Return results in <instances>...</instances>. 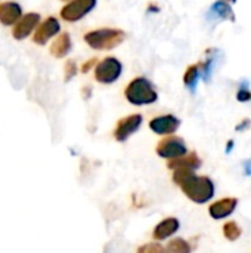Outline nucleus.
Wrapping results in <instances>:
<instances>
[{
    "label": "nucleus",
    "mask_w": 251,
    "mask_h": 253,
    "mask_svg": "<svg viewBox=\"0 0 251 253\" xmlns=\"http://www.w3.org/2000/svg\"><path fill=\"white\" fill-rule=\"evenodd\" d=\"M173 181L182 188L185 196L198 205L207 203L215 196V184L209 176H197L189 169H175Z\"/></svg>",
    "instance_id": "obj_1"
},
{
    "label": "nucleus",
    "mask_w": 251,
    "mask_h": 253,
    "mask_svg": "<svg viewBox=\"0 0 251 253\" xmlns=\"http://www.w3.org/2000/svg\"><path fill=\"white\" fill-rule=\"evenodd\" d=\"M124 98L127 99L129 104L142 107L157 102L158 93L146 77L139 76L129 82V84L124 89Z\"/></svg>",
    "instance_id": "obj_2"
},
{
    "label": "nucleus",
    "mask_w": 251,
    "mask_h": 253,
    "mask_svg": "<svg viewBox=\"0 0 251 253\" xmlns=\"http://www.w3.org/2000/svg\"><path fill=\"white\" fill-rule=\"evenodd\" d=\"M84 42L95 50H112L126 40V33L120 28H98L84 34Z\"/></svg>",
    "instance_id": "obj_3"
},
{
    "label": "nucleus",
    "mask_w": 251,
    "mask_h": 253,
    "mask_svg": "<svg viewBox=\"0 0 251 253\" xmlns=\"http://www.w3.org/2000/svg\"><path fill=\"white\" fill-rule=\"evenodd\" d=\"M95 80L101 84H112L123 74V64L115 56H105L93 68Z\"/></svg>",
    "instance_id": "obj_4"
},
{
    "label": "nucleus",
    "mask_w": 251,
    "mask_h": 253,
    "mask_svg": "<svg viewBox=\"0 0 251 253\" xmlns=\"http://www.w3.org/2000/svg\"><path fill=\"white\" fill-rule=\"evenodd\" d=\"M98 4V0H70L59 12L61 18L67 22H77L87 16Z\"/></svg>",
    "instance_id": "obj_5"
},
{
    "label": "nucleus",
    "mask_w": 251,
    "mask_h": 253,
    "mask_svg": "<svg viewBox=\"0 0 251 253\" xmlns=\"http://www.w3.org/2000/svg\"><path fill=\"white\" fill-rule=\"evenodd\" d=\"M188 153L186 144L179 136H166L157 145V154L163 159H178Z\"/></svg>",
    "instance_id": "obj_6"
},
{
    "label": "nucleus",
    "mask_w": 251,
    "mask_h": 253,
    "mask_svg": "<svg viewBox=\"0 0 251 253\" xmlns=\"http://www.w3.org/2000/svg\"><path fill=\"white\" fill-rule=\"evenodd\" d=\"M143 117L142 114H130L127 117H123L121 120L117 122V126L114 129V138L118 142H124L127 141L133 133H136L139 130V127L142 126Z\"/></svg>",
    "instance_id": "obj_7"
},
{
    "label": "nucleus",
    "mask_w": 251,
    "mask_h": 253,
    "mask_svg": "<svg viewBox=\"0 0 251 253\" xmlns=\"http://www.w3.org/2000/svg\"><path fill=\"white\" fill-rule=\"evenodd\" d=\"M61 33V24L58 21V18L55 16H47L44 21H41L37 28L34 30V36H33V42L36 44H46L50 39H53L55 36H58Z\"/></svg>",
    "instance_id": "obj_8"
},
{
    "label": "nucleus",
    "mask_w": 251,
    "mask_h": 253,
    "mask_svg": "<svg viewBox=\"0 0 251 253\" xmlns=\"http://www.w3.org/2000/svg\"><path fill=\"white\" fill-rule=\"evenodd\" d=\"M40 24V13L37 12H28L25 15H22L16 24L12 28V36L15 40H24L27 39Z\"/></svg>",
    "instance_id": "obj_9"
},
{
    "label": "nucleus",
    "mask_w": 251,
    "mask_h": 253,
    "mask_svg": "<svg viewBox=\"0 0 251 253\" xmlns=\"http://www.w3.org/2000/svg\"><path fill=\"white\" fill-rule=\"evenodd\" d=\"M180 126V120L173 114H164L154 117L149 122V129L157 135H172Z\"/></svg>",
    "instance_id": "obj_10"
},
{
    "label": "nucleus",
    "mask_w": 251,
    "mask_h": 253,
    "mask_svg": "<svg viewBox=\"0 0 251 253\" xmlns=\"http://www.w3.org/2000/svg\"><path fill=\"white\" fill-rule=\"evenodd\" d=\"M22 16V6L18 1L7 0L0 3V24L4 27H13Z\"/></svg>",
    "instance_id": "obj_11"
},
{
    "label": "nucleus",
    "mask_w": 251,
    "mask_h": 253,
    "mask_svg": "<svg viewBox=\"0 0 251 253\" xmlns=\"http://www.w3.org/2000/svg\"><path fill=\"white\" fill-rule=\"evenodd\" d=\"M207 19L210 21H232L235 22V13L231 4L225 0H216L207 10Z\"/></svg>",
    "instance_id": "obj_12"
},
{
    "label": "nucleus",
    "mask_w": 251,
    "mask_h": 253,
    "mask_svg": "<svg viewBox=\"0 0 251 253\" xmlns=\"http://www.w3.org/2000/svg\"><path fill=\"white\" fill-rule=\"evenodd\" d=\"M237 206H238V199H235V197L222 199L209 208V213L213 219H223V218H228L229 215H232L235 212Z\"/></svg>",
    "instance_id": "obj_13"
},
{
    "label": "nucleus",
    "mask_w": 251,
    "mask_h": 253,
    "mask_svg": "<svg viewBox=\"0 0 251 253\" xmlns=\"http://www.w3.org/2000/svg\"><path fill=\"white\" fill-rule=\"evenodd\" d=\"M72 49V40L71 36L68 33H61L59 36H56V39L53 40V43L49 47V52L53 58H65Z\"/></svg>",
    "instance_id": "obj_14"
},
{
    "label": "nucleus",
    "mask_w": 251,
    "mask_h": 253,
    "mask_svg": "<svg viewBox=\"0 0 251 253\" xmlns=\"http://www.w3.org/2000/svg\"><path fill=\"white\" fill-rule=\"evenodd\" d=\"M203 162L201 159L197 156V153H191V154H185L182 157H178V159H172L169 162V169H189V170H195L198 168H201Z\"/></svg>",
    "instance_id": "obj_15"
},
{
    "label": "nucleus",
    "mask_w": 251,
    "mask_h": 253,
    "mask_svg": "<svg viewBox=\"0 0 251 253\" xmlns=\"http://www.w3.org/2000/svg\"><path fill=\"white\" fill-rule=\"evenodd\" d=\"M180 224L176 218H167L164 221H161L155 230H154V239L155 240H164L170 236H173L178 230H179Z\"/></svg>",
    "instance_id": "obj_16"
},
{
    "label": "nucleus",
    "mask_w": 251,
    "mask_h": 253,
    "mask_svg": "<svg viewBox=\"0 0 251 253\" xmlns=\"http://www.w3.org/2000/svg\"><path fill=\"white\" fill-rule=\"evenodd\" d=\"M209 55V58L204 59V62L200 64V71H201V77L204 82H210L212 79V74H213V67H215V62H216V56L219 53L217 49H209L206 52Z\"/></svg>",
    "instance_id": "obj_17"
},
{
    "label": "nucleus",
    "mask_w": 251,
    "mask_h": 253,
    "mask_svg": "<svg viewBox=\"0 0 251 253\" xmlns=\"http://www.w3.org/2000/svg\"><path fill=\"white\" fill-rule=\"evenodd\" d=\"M200 77H201L200 64H192V65H189V67L186 68V71H185V74H183V83H185V86H186L191 92H195Z\"/></svg>",
    "instance_id": "obj_18"
},
{
    "label": "nucleus",
    "mask_w": 251,
    "mask_h": 253,
    "mask_svg": "<svg viewBox=\"0 0 251 253\" xmlns=\"http://www.w3.org/2000/svg\"><path fill=\"white\" fill-rule=\"evenodd\" d=\"M243 234V230L235 221H229L223 225V236L228 242H237Z\"/></svg>",
    "instance_id": "obj_19"
},
{
    "label": "nucleus",
    "mask_w": 251,
    "mask_h": 253,
    "mask_svg": "<svg viewBox=\"0 0 251 253\" xmlns=\"http://www.w3.org/2000/svg\"><path fill=\"white\" fill-rule=\"evenodd\" d=\"M163 253H191V246L183 239H175L167 245Z\"/></svg>",
    "instance_id": "obj_20"
},
{
    "label": "nucleus",
    "mask_w": 251,
    "mask_h": 253,
    "mask_svg": "<svg viewBox=\"0 0 251 253\" xmlns=\"http://www.w3.org/2000/svg\"><path fill=\"white\" fill-rule=\"evenodd\" d=\"M77 71H78V68H77V62H75V61H72V59H67L65 67H64V80L68 83L70 80H72V79L77 76Z\"/></svg>",
    "instance_id": "obj_21"
},
{
    "label": "nucleus",
    "mask_w": 251,
    "mask_h": 253,
    "mask_svg": "<svg viewBox=\"0 0 251 253\" xmlns=\"http://www.w3.org/2000/svg\"><path fill=\"white\" fill-rule=\"evenodd\" d=\"M246 84H243L240 87V90L237 92V99L240 102H250L251 101V90L249 89V82H244Z\"/></svg>",
    "instance_id": "obj_22"
},
{
    "label": "nucleus",
    "mask_w": 251,
    "mask_h": 253,
    "mask_svg": "<svg viewBox=\"0 0 251 253\" xmlns=\"http://www.w3.org/2000/svg\"><path fill=\"white\" fill-rule=\"evenodd\" d=\"M163 248L158 243H151V245H145L139 249L138 253H163Z\"/></svg>",
    "instance_id": "obj_23"
},
{
    "label": "nucleus",
    "mask_w": 251,
    "mask_h": 253,
    "mask_svg": "<svg viewBox=\"0 0 251 253\" xmlns=\"http://www.w3.org/2000/svg\"><path fill=\"white\" fill-rule=\"evenodd\" d=\"M96 64H98V58H90L89 61L83 62V65H81L80 71H81L83 74H87L92 68H95V65H96Z\"/></svg>",
    "instance_id": "obj_24"
},
{
    "label": "nucleus",
    "mask_w": 251,
    "mask_h": 253,
    "mask_svg": "<svg viewBox=\"0 0 251 253\" xmlns=\"http://www.w3.org/2000/svg\"><path fill=\"white\" fill-rule=\"evenodd\" d=\"M251 126V120L250 119H244L240 125H237V127H235V130L237 132H244V130H247V129H250Z\"/></svg>",
    "instance_id": "obj_25"
},
{
    "label": "nucleus",
    "mask_w": 251,
    "mask_h": 253,
    "mask_svg": "<svg viewBox=\"0 0 251 253\" xmlns=\"http://www.w3.org/2000/svg\"><path fill=\"white\" fill-rule=\"evenodd\" d=\"M81 92H83V98H86V99H89L92 96V87L90 86H84Z\"/></svg>",
    "instance_id": "obj_26"
},
{
    "label": "nucleus",
    "mask_w": 251,
    "mask_h": 253,
    "mask_svg": "<svg viewBox=\"0 0 251 253\" xmlns=\"http://www.w3.org/2000/svg\"><path fill=\"white\" fill-rule=\"evenodd\" d=\"M148 12L149 13H157V12H160V7L157 4H154V3H149L148 4Z\"/></svg>",
    "instance_id": "obj_27"
},
{
    "label": "nucleus",
    "mask_w": 251,
    "mask_h": 253,
    "mask_svg": "<svg viewBox=\"0 0 251 253\" xmlns=\"http://www.w3.org/2000/svg\"><path fill=\"white\" fill-rule=\"evenodd\" d=\"M244 169H246V173L247 175H251V160H247L244 163Z\"/></svg>",
    "instance_id": "obj_28"
},
{
    "label": "nucleus",
    "mask_w": 251,
    "mask_h": 253,
    "mask_svg": "<svg viewBox=\"0 0 251 253\" xmlns=\"http://www.w3.org/2000/svg\"><path fill=\"white\" fill-rule=\"evenodd\" d=\"M231 150H234V141H228V145H226V154L231 153Z\"/></svg>",
    "instance_id": "obj_29"
},
{
    "label": "nucleus",
    "mask_w": 251,
    "mask_h": 253,
    "mask_svg": "<svg viewBox=\"0 0 251 253\" xmlns=\"http://www.w3.org/2000/svg\"><path fill=\"white\" fill-rule=\"evenodd\" d=\"M225 1H226V0H225ZM228 1H232V3H235L237 0H228Z\"/></svg>",
    "instance_id": "obj_30"
},
{
    "label": "nucleus",
    "mask_w": 251,
    "mask_h": 253,
    "mask_svg": "<svg viewBox=\"0 0 251 253\" xmlns=\"http://www.w3.org/2000/svg\"><path fill=\"white\" fill-rule=\"evenodd\" d=\"M64 1H70V0H64Z\"/></svg>",
    "instance_id": "obj_31"
}]
</instances>
